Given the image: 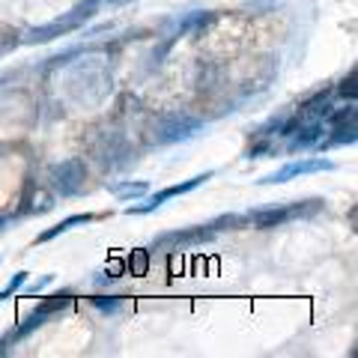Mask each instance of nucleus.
I'll list each match as a JSON object with an SVG mask.
<instances>
[{"label":"nucleus","mask_w":358,"mask_h":358,"mask_svg":"<svg viewBox=\"0 0 358 358\" xmlns=\"http://www.w3.org/2000/svg\"><path fill=\"white\" fill-rule=\"evenodd\" d=\"M308 206H301V203H289V206H272V209H260V212H251L248 221L254 224V227H260V230H272V227H284L287 221H293V218H305V215H313L322 203L320 200H305Z\"/></svg>","instance_id":"f257e3e1"},{"label":"nucleus","mask_w":358,"mask_h":358,"mask_svg":"<svg viewBox=\"0 0 358 358\" xmlns=\"http://www.w3.org/2000/svg\"><path fill=\"white\" fill-rule=\"evenodd\" d=\"M212 176H215V173L206 171V173H197V176H192V179H185V182H179V185H167V188H162V192L150 194L143 206H129L126 215H150V212H155L162 203H167L171 197H182V194H188V192H194V188H200V185H203L206 179H212Z\"/></svg>","instance_id":"f03ea898"},{"label":"nucleus","mask_w":358,"mask_h":358,"mask_svg":"<svg viewBox=\"0 0 358 358\" xmlns=\"http://www.w3.org/2000/svg\"><path fill=\"white\" fill-rule=\"evenodd\" d=\"M322 171H334V162L322 159V155H313V159H301V162H289L284 164L281 171L268 173L260 179V185H281V182H289L296 176H308V173H322Z\"/></svg>","instance_id":"7ed1b4c3"},{"label":"nucleus","mask_w":358,"mask_h":358,"mask_svg":"<svg viewBox=\"0 0 358 358\" xmlns=\"http://www.w3.org/2000/svg\"><path fill=\"white\" fill-rule=\"evenodd\" d=\"M322 134H326V126H322V120H301L293 134H287L289 143H287V152L296 155V152H305L310 150L313 143H317Z\"/></svg>","instance_id":"20e7f679"},{"label":"nucleus","mask_w":358,"mask_h":358,"mask_svg":"<svg viewBox=\"0 0 358 358\" xmlns=\"http://www.w3.org/2000/svg\"><path fill=\"white\" fill-rule=\"evenodd\" d=\"M331 108H334V105H331V90H320L317 96L308 99V102L296 110V117H299V120H322Z\"/></svg>","instance_id":"39448f33"},{"label":"nucleus","mask_w":358,"mask_h":358,"mask_svg":"<svg viewBox=\"0 0 358 358\" xmlns=\"http://www.w3.org/2000/svg\"><path fill=\"white\" fill-rule=\"evenodd\" d=\"M90 221H96V215H87V212H81V215H69L66 221H60V224H54L51 230H45V233H39V245L42 242H51V239H57L60 233H69L72 227H78V224H90Z\"/></svg>","instance_id":"423d86ee"},{"label":"nucleus","mask_w":358,"mask_h":358,"mask_svg":"<svg viewBox=\"0 0 358 358\" xmlns=\"http://www.w3.org/2000/svg\"><path fill=\"white\" fill-rule=\"evenodd\" d=\"M72 299H75V296L69 293V289H63V293H57V296H48V299H45V301H42V305H39L36 310L42 313V317H48V320H51V317H54V313H57V310L69 308V305H72Z\"/></svg>","instance_id":"0eeeda50"},{"label":"nucleus","mask_w":358,"mask_h":358,"mask_svg":"<svg viewBox=\"0 0 358 358\" xmlns=\"http://www.w3.org/2000/svg\"><path fill=\"white\" fill-rule=\"evenodd\" d=\"M45 322H48V317H42V313L39 310H33L30 313V317L24 320V322H21V326L13 331V334H9V343H18V341H24L27 338V334L30 331H36V329H42L45 326Z\"/></svg>","instance_id":"6e6552de"},{"label":"nucleus","mask_w":358,"mask_h":358,"mask_svg":"<svg viewBox=\"0 0 358 358\" xmlns=\"http://www.w3.org/2000/svg\"><path fill=\"white\" fill-rule=\"evenodd\" d=\"M147 192H150L147 182H120V185L114 188L117 200H134V197H143Z\"/></svg>","instance_id":"1a4fd4ad"},{"label":"nucleus","mask_w":358,"mask_h":358,"mask_svg":"<svg viewBox=\"0 0 358 358\" xmlns=\"http://www.w3.org/2000/svg\"><path fill=\"white\" fill-rule=\"evenodd\" d=\"M27 281H30V272H15V275H13V281H9L3 289H0V301H6L9 296H15L18 289H24Z\"/></svg>","instance_id":"9d476101"},{"label":"nucleus","mask_w":358,"mask_h":358,"mask_svg":"<svg viewBox=\"0 0 358 358\" xmlns=\"http://www.w3.org/2000/svg\"><path fill=\"white\" fill-rule=\"evenodd\" d=\"M334 93H338L341 99H346V102H355V72H350L343 78V81L334 87Z\"/></svg>","instance_id":"9b49d317"},{"label":"nucleus","mask_w":358,"mask_h":358,"mask_svg":"<svg viewBox=\"0 0 358 358\" xmlns=\"http://www.w3.org/2000/svg\"><path fill=\"white\" fill-rule=\"evenodd\" d=\"M93 305L99 310H105V313H114L122 305V296H99V299H93Z\"/></svg>","instance_id":"f8f14e48"},{"label":"nucleus","mask_w":358,"mask_h":358,"mask_svg":"<svg viewBox=\"0 0 358 358\" xmlns=\"http://www.w3.org/2000/svg\"><path fill=\"white\" fill-rule=\"evenodd\" d=\"M129 266H131V272L134 275H143V272H147V251H138V254H134V263L129 260Z\"/></svg>","instance_id":"ddd939ff"},{"label":"nucleus","mask_w":358,"mask_h":358,"mask_svg":"<svg viewBox=\"0 0 358 358\" xmlns=\"http://www.w3.org/2000/svg\"><path fill=\"white\" fill-rule=\"evenodd\" d=\"M272 141H260V143H254V147H248V159H260V152H272Z\"/></svg>","instance_id":"4468645a"},{"label":"nucleus","mask_w":358,"mask_h":358,"mask_svg":"<svg viewBox=\"0 0 358 358\" xmlns=\"http://www.w3.org/2000/svg\"><path fill=\"white\" fill-rule=\"evenodd\" d=\"M48 284H54V275H42V278H39V281H36V284H30V287L24 284V287L30 289V293H39V289H45V287H48Z\"/></svg>","instance_id":"2eb2a0df"},{"label":"nucleus","mask_w":358,"mask_h":358,"mask_svg":"<svg viewBox=\"0 0 358 358\" xmlns=\"http://www.w3.org/2000/svg\"><path fill=\"white\" fill-rule=\"evenodd\" d=\"M6 224H9V215H0V233H3Z\"/></svg>","instance_id":"dca6fc26"}]
</instances>
